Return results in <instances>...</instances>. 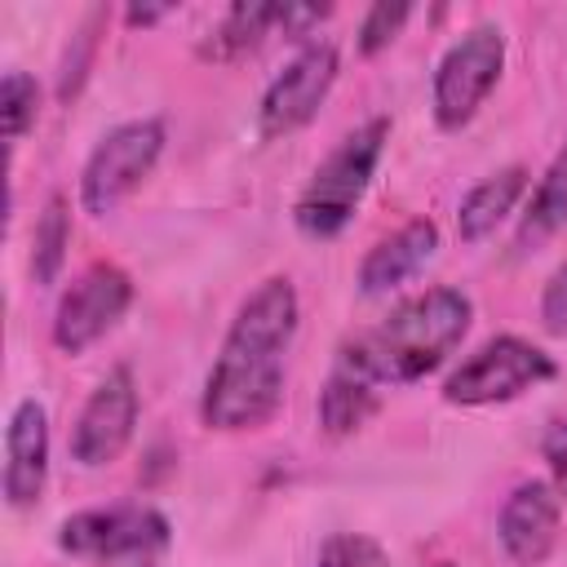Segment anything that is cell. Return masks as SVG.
Wrapping results in <instances>:
<instances>
[{
  "mask_svg": "<svg viewBox=\"0 0 567 567\" xmlns=\"http://www.w3.org/2000/svg\"><path fill=\"white\" fill-rule=\"evenodd\" d=\"M301 323V301L288 275L261 279L235 310L221 350L204 377L199 421L217 434H244L275 421L288 385V350Z\"/></svg>",
  "mask_w": 567,
  "mask_h": 567,
  "instance_id": "6da1fadb",
  "label": "cell"
},
{
  "mask_svg": "<svg viewBox=\"0 0 567 567\" xmlns=\"http://www.w3.org/2000/svg\"><path fill=\"white\" fill-rule=\"evenodd\" d=\"M527 195V168L509 164L492 177H483L478 186L465 190L461 208H456V235L465 244H483L487 235H496V226L518 208V199Z\"/></svg>",
  "mask_w": 567,
  "mask_h": 567,
  "instance_id": "5bb4252c",
  "label": "cell"
},
{
  "mask_svg": "<svg viewBox=\"0 0 567 567\" xmlns=\"http://www.w3.org/2000/svg\"><path fill=\"white\" fill-rule=\"evenodd\" d=\"M439 252V226L430 217H412L385 239H377L363 261H359V292L363 297H385L403 288L412 275L425 270V261Z\"/></svg>",
  "mask_w": 567,
  "mask_h": 567,
  "instance_id": "4fadbf2b",
  "label": "cell"
},
{
  "mask_svg": "<svg viewBox=\"0 0 567 567\" xmlns=\"http://www.w3.org/2000/svg\"><path fill=\"white\" fill-rule=\"evenodd\" d=\"M554 359L514 337V332H501L492 341H483L474 354L461 359V368L447 372L443 381V399L456 403V408H492V403H509V399H523L527 390L554 381Z\"/></svg>",
  "mask_w": 567,
  "mask_h": 567,
  "instance_id": "5b68a950",
  "label": "cell"
},
{
  "mask_svg": "<svg viewBox=\"0 0 567 567\" xmlns=\"http://www.w3.org/2000/svg\"><path fill=\"white\" fill-rule=\"evenodd\" d=\"M168 13V4H133L124 18H128V27H151V22H159Z\"/></svg>",
  "mask_w": 567,
  "mask_h": 567,
  "instance_id": "cb8c5ba5",
  "label": "cell"
},
{
  "mask_svg": "<svg viewBox=\"0 0 567 567\" xmlns=\"http://www.w3.org/2000/svg\"><path fill=\"white\" fill-rule=\"evenodd\" d=\"M315 567H390V554L381 549V540H372L363 532H337L319 545Z\"/></svg>",
  "mask_w": 567,
  "mask_h": 567,
  "instance_id": "ffe728a7",
  "label": "cell"
},
{
  "mask_svg": "<svg viewBox=\"0 0 567 567\" xmlns=\"http://www.w3.org/2000/svg\"><path fill=\"white\" fill-rule=\"evenodd\" d=\"M558 230H567V142L558 146V155L549 159L545 177L536 182L532 190V204L518 221V235H514V248L518 252H532L540 248L545 239H554Z\"/></svg>",
  "mask_w": 567,
  "mask_h": 567,
  "instance_id": "9a60e30c",
  "label": "cell"
},
{
  "mask_svg": "<svg viewBox=\"0 0 567 567\" xmlns=\"http://www.w3.org/2000/svg\"><path fill=\"white\" fill-rule=\"evenodd\" d=\"M474 323V301L461 288H425L399 301L385 319L354 332L337 363L368 385H412L443 368V359L465 341Z\"/></svg>",
  "mask_w": 567,
  "mask_h": 567,
  "instance_id": "7a4b0ae2",
  "label": "cell"
},
{
  "mask_svg": "<svg viewBox=\"0 0 567 567\" xmlns=\"http://www.w3.org/2000/svg\"><path fill=\"white\" fill-rule=\"evenodd\" d=\"M4 501L13 509L40 505L49 487V412L35 399H18L4 425Z\"/></svg>",
  "mask_w": 567,
  "mask_h": 567,
  "instance_id": "7c38bea8",
  "label": "cell"
},
{
  "mask_svg": "<svg viewBox=\"0 0 567 567\" xmlns=\"http://www.w3.org/2000/svg\"><path fill=\"white\" fill-rule=\"evenodd\" d=\"M434 567H456V563H434Z\"/></svg>",
  "mask_w": 567,
  "mask_h": 567,
  "instance_id": "d4e9b609",
  "label": "cell"
},
{
  "mask_svg": "<svg viewBox=\"0 0 567 567\" xmlns=\"http://www.w3.org/2000/svg\"><path fill=\"white\" fill-rule=\"evenodd\" d=\"M279 18H284V4H261V0L230 4L221 13V22L208 31V40H204L199 53L213 58V62H235V58L252 53L266 35H275L279 31Z\"/></svg>",
  "mask_w": 567,
  "mask_h": 567,
  "instance_id": "2e32d148",
  "label": "cell"
},
{
  "mask_svg": "<svg viewBox=\"0 0 567 567\" xmlns=\"http://www.w3.org/2000/svg\"><path fill=\"white\" fill-rule=\"evenodd\" d=\"M540 328L549 337H567V261L545 279V292H540Z\"/></svg>",
  "mask_w": 567,
  "mask_h": 567,
  "instance_id": "603a6c76",
  "label": "cell"
},
{
  "mask_svg": "<svg viewBox=\"0 0 567 567\" xmlns=\"http://www.w3.org/2000/svg\"><path fill=\"white\" fill-rule=\"evenodd\" d=\"M173 545V527L155 505L120 501L62 518L58 549L89 567H159Z\"/></svg>",
  "mask_w": 567,
  "mask_h": 567,
  "instance_id": "277c9868",
  "label": "cell"
},
{
  "mask_svg": "<svg viewBox=\"0 0 567 567\" xmlns=\"http://www.w3.org/2000/svg\"><path fill=\"white\" fill-rule=\"evenodd\" d=\"M412 18V4H372L359 22V53L372 58L385 44H394V35L403 31V22Z\"/></svg>",
  "mask_w": 567,
  "mask_h": 567,
  "instance_id": "44dd1931",
  "label": "cell"
},
{
  "mask_svg": "<svg viewBox=\"0 0 567 567\" xmlns=\"http://www.w3.org/2000/svg\"><path fill=\"white\" fill-rule=\"evenodd\" d=\"M0 115H4V142H9V151H18V142L31 133L35 115H40V84L27 71H4V80H0Z\"/></svg>",
  "mask_w": 567,
  "mask_h": 567,
  "instance_id": "d6986e66",
  "label": "cell"
},
{
  "mask_svg": "<svg viewBox=\"0 0 567 567\" xmlns=\"http://www.w3.org/2000/svg\"><path fill=\"white\" fill-rule=\"evenodd\" d=\"M385 142H390V120L377 115V120L359 124L354 133H346L323 155V164L310 173V182L301 186V195L292 204V221L306 239H337L350 226L354 208L363 204V195L377 177Z\"/></svg>",
  "mask_w": 567,
  "mask_h": 567,
  "instance_id": "3957f363",
  "label": "cell"
},
{
  "mask_svg": "<svg viewBox=\"0 0 567 567\" xmlns=\"http://www.w3.org/2000/svg\"><path fill=\"white\" fill-rule=\"evenodd\" d=\"M137 412H142V399H137L133 368L115 363L93 385V394L84 399V408L71 425V461L84 465V470H102V465L120 461L124 447L133 443Z\"/></svg>",
  "mask_w": 567,
  "mask_h": 567,
  "instance_id": "30bf717a",
  "label": "cell"
},
{
  "mask_svg": "<svg viewBox=\"0 0 567 567\" xmlns=\"http://www.w3.org/2000/svg\"><path fill=\"white\" fill-rule=\"evenodd\" d=\"M372 412H377V385H368L363 377L332 363V377L319 394V425L328 434H354Z\"/></svg>",
  "mask_w": 567,
  "mask_h": 567,
  "instance_id": "e0dca14e",
  "label": "cell"
},
{
  "mask_svg": "<svg viewBox=\"0 0 567 567\" xmlns=\"http://www.w3.org/2000/svg\"><path fill=\"white\" fill-rule=\"evenodd\" d=\"M164 155V120L142 115V120H124L111 133H102V142L89 151L84 173H80V204L93 217L115 213L159 164Z\"/></svg>",
  "mask_w": 567,
  "mask_h": 567,
  "instance_id": "8992f818",
  "label": "cell"
},
{
  "mask_svg": "<svg viewBox=\"0 0 567 567\" xmlns=\"http://www.w3.org/2000/svg\"><path fill=\"white\" fill-rule=\"evenodd\" d=\"M558 523H563V496L554 492V483L523 478L496 514V536L505 558L514 567H540L558 545Z\"/></svg>",
  "mask_w": 567,
  "mask_h": 567,
  "instance_id": "8fae6325",
  "label": "cell"
},
{
  "mask_svg": "<svg viewBox=\"0 0 567 567\" xmlns=\"http://www.w3.org/2000/svg\"><path fill=\"white\" fill-rule=\"evenodd\" d=\"M66 248H71V204L62 190H53L35 217V235H31V279L35 284H58L62 266H66Z\"/></svg>",
  "mask_w": 567,
  "mask_h": 567,
  "instance_id": "ac0fdd59",
  "label": "cell"
},
{
  "mask_svg": "<svg viewBox=\"0 0 567 567\" xmlns=\"http://www.w3.org/2000/svg\"><path fill=\"white\" fill-rule=\"evenodd\" d=\"M133 306V279L115 261H93L84 266L58 297L53 310V346L62 354H84L97 346Z\"/></svg>",
  "mask_w": 567,
  "mask_h": 567,
  "instance_id": "ba28073f",
  "label": "cell"
},
{
  "mask_svg": "<svg viewBox=\"0 0 567 567\" xmlns=\"http://www.w3.org/2000/svg\"><path fill=\"white\" fill-rule=\"evenodd\" d=\"M540 456H545V465H549L554 492H558L563 505H567V416H558V421L545 425V434H540Z\"/></svg>",
  "mask_w": 567,
  "mask_h": 567,
  "instance_id": "7402d4cb",
  "label": "cell"
},
{
  "mask_svg": "<svg viewBox=\"0 0 567 567\" xmlns=\"http://www.w3.org/2000/svg\"><path fill=\"white\" fill-rule=\"evenodd\" d=\"M505 71V35L496 22H478L470 27L434 66V84H430V106H434V124L443 133L465 128L478 106L487 102V93L496 89Z\"/></svg>",
  "mask_w": 567,
  "mask_h": 567,
  "instance_id": "52a82bcc",
  "label": "cell"
},
{
  "mask_svg": "<svg viewBox=\"0 0 567 567\" xmlns=\"http://www.w3.org/2000/svg\"><path fill=\"white\" fill-rule=\"evenodd\" d=\"M337 71H341V58H337L332 40L301 44L284 62V71L266 84L261 106H257V133L261 137H288V133L306 128L319 115V106L328 102V93L337 84Z\"/></svg>",
  "mask_w": 567,
  "mask_h": 567,
  "instance_id": "9c48e42d",
  "label": "cell"
}]
</instances>
